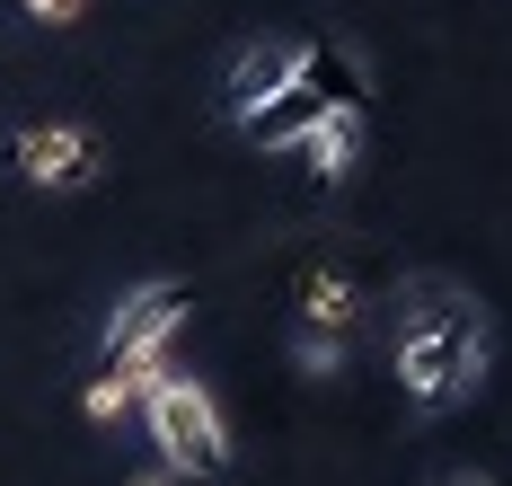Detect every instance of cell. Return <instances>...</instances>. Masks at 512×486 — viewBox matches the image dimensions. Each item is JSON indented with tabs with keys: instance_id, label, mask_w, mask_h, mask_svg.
I'll return each instance as SVG.
<instances>
[{
	"instance_id": "cell-1",
	"label": "cell",
	"mask_w": 512,
	"mask_h": 486,
	"mask_svg": "<svg viewBox=\"0 0 512 486\" xmlns=\"http://www.w3.org/2000/svg\"><path fill=\"white\" fill-rule=\"evenodd\" d=\"M398 389L415 416H451L486 389V310L451 283H415L398 319Z\"/></svg>"
},
{
	"instance_id": "cell-2",
	"label": "cell",
	"mask_w": 512,
	"mask_h": 486,
	"mask_svg": "<svg viewBox=\"0 0 512 486\" xmlns=\"http://www.w3.org/2000/svg\"><path fill=\"white\" fill-rule=\"evenodd\" d=\"M133 407H142V425H151V451L168 460V478H221V469H230V425H221V407H212L204 380H186V372L159 363Z\"/></svg>"
},
{
	"instance_id": "cell-3",
	"label": "cell",
	"mask_w": 512,
	"mask_h": 486,
	"mask_svg": "<svg viewBox=\"0 0 512 486\" xmlns=\"http://www.w3.org/2000/svg\"><path fill=\"white\" fill-rule=\"evenodd\" d=\"M9 168H18L27 186H45V195H80L106 168V151H98L89 124H18V133H9Z\"/></svg>"
},
{
	"instance_id": "cell-4",
	"label": "cell",
	"mask_w": 512,
	"mask_h": 486,
	"mask_svg": "<svg viewBox=\"0 0 512 486\" xmlns=\"http://www.w3.org/2000/svg\"><path fill=\"white\" fill-rule=\"evenodd\" d=\"M186 310H195V301H186V283H133V292L115 301V319H106V363H133V372L159 363V354H168V336L186 327Z\"/></svg>"
},
{
	"instance_id": "cell-5",
	"label": "cell",
	"mask_w": 512,
	"mask_h": 486,
	"mask_svg": "<svg viewBox=\"0 0 512 486\" xmlns=\"http://www.w3.org/2000/svg\"><path fill=\"white\" fill-rule=\"evenodd\" d=\"M292 80H301V45H292V36H265V45H248V54L230 62V80H221V115L248 124V115L265 107V98H283Z\"/></svg>"
},
{
	"instance_id": "cell-6",
	"label": "cell",
	"mask_w": 512,
	"mask_h": 486,
	"mask_svg": "<svg viewBox=\"0 0 512 486\" xmlns=\"http://www.w3.org/2000/svg\"><path fill=\"white\" fill-rule=\"evenodd\" d=\"M318 115H336V98H327V89H309V80H292V89H283V98H265V107H256L239 133H248L256 151H292V142H301Z\"/></svg>"
},
{
	"instance_id": "cell-7",
	"label": "cell",
	"mask_w": 512,
	"mask_h": 486,
	"mask_svg": "<svg viewBox=\"0 0 512 486\" xmlns=\"http://www.w3.org/2000/svg\"><path fill=\"white\" fill-rule=\"evenodd\" d=\"M292 151L309 160V177H318V186H345V177H354V160H362V107L318 115L301 142H292Z\"/></svg>"
},
{
	"instance_id": "cell-8",
	"label": "cell",
	"mask_w": 512,
	"mask_h": 486,
	"mask_svg": "<svg viewBox=\"0 0 512 486\" xmlns=\"http://www.w3.org/2000/svg\"><path fill=\"white\" fill-rule=\"evenodd\" d=\"M345 319H354V283L345 274H301V327H327V336H345Z\"/></svg>"
},
{
	"instance_id": "cell-9",
	"label": "cell",
	"mask_w": 512,
	"mask_h": 486,
	"mask_svg": "<svg viewBox=\"0 0 512 486\" xmlns=\"http://www.w3.org/2000/svg\"><path fill=\"white\" fill-rule=\"evenodd\" d=\"M159 363H142V372H133V363H106V380H89V398H80V407H89V425H115V416H133V398H142V380H151Z\"/></svg>"
},
{
	"instance_id": "cell-10",
	"label": "cell",
	"mask_w": 512,
	"mask_h": 486,
	"mask_svg": "<svg viewBox=\"0 0 512 486\" xmlns=\"http://www.w3.org/2000/svg\"><path fill=\"white\" fill-rule=\"evenodd\" d=\"M292 363H301L309 380H336V372H345V336H327V327H301V336H292Z\"/></svg>"
},
{
	"instance_id": "cell-11",
	"label": "cell",
	"mask_w": 512,
	"mask_h": 486,
	"mask_svg": "<svg viewBox=\"0 0 512 486\" xmlns=\"http://www.w3.org/2000/svg\"><path fill=\"white\" fill-rule=\"evenodd\" d=\"M80 9H89V0H27V18H45V27H71Z\"/></svg>"
},
{
	"instance_id": "cell-12",
	"label": "cell",
	"mask_w": 512,
	"mask_h": 486,
	"mask_svg": "<svg viewBox=\"0 0 512 486\" xmlns=\"http://www.w3.org/2000/svg\"><path fill=\"white\" fill-rule=\"evenodd\" d=\"M133 486H177V478H168V469H142V478H133Z\"/></svg>"
},
{
	"instance_id": "cell-13",
	"label": "cell",
	"mask_w": 512,
	"mask_h": 486,
	"mask_svg": "<svg viewBox=\"0 0 512 486\" xmlns=\"http://www.w3.org/2000/svg\"><path fill=\"white\" fill-rule=\"evenodd\" d=\"M442 486H486V478H442Z\"/></svg>"
}]
</instances>
